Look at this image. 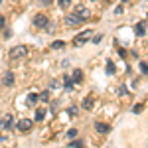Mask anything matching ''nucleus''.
Instances as JSON below:
<instances>
[{
    "instance_id": "nucleus-1",
    "label": "nucleus",
    "mask_w": 148,
    "mask_h": 148,
    "mask_svg": "<svg viewBox=\"0 0 148 148\" xmlns=\"http://www.w3.org/2000/svg\"><path fill=\"white\" fill-rule=\"evenodd\" d=\"M28 56V47L26 46H16L10 49V59L14 61V59H22V57Z\"/></svg>"
},
{
    "instance_id": "nucleus-2",
    "label": "nucleus",
    "mask_w": 148,
    "mask_h": 148,
    "mask_svg": "<svg viewBox=\"0 0 148 148\" xmlns=\"http://www.w3.org/2000/svg\"><path fill=\"white\" fill-rule=\"evenodd\" d=\"M83 22H85V20L79 18L77 14H69L67 18H65V26H69V28H77V26H81Z\"/></svg>"
},
{
    "instance_id": "nucleus-3",
    "label": "nucleus",
    "mask_w": 148,
    "mask_h": 148,
    "mask_svg": "<svg viewBox=\"0 0 148 148\" xmlns=\"http://www.w3.org/2000/svg\"><path fill=\"white\" fill-rule=\"evenodd\" d=\"M73 14H77L79 18H83V20H89V16H91V12H89V8H87L85 4H77Z\"/></svg>"
},
{
    "instance_id": "nucleus-4",
    "label": "nucleus",
    "mask_w": 148,
    "mask_h": 148,
    "mask_svg": "<svg viewBox=\"0 0 148 148\" xmlns=\"http://www.w3.org/2000/svg\"><path fill=\"white\" fill-rule=\"evenodd\" d=\"M18 130L20 132H30L32 130V126H34V121H30V119H22V121H18Z\"/></svg>"
},
{
    "instance_id": "nucleus-5",
    "label": "nucleus",
    "mask_w": 148,
    "mask_h": 148,
    "mask_svg": "<svg viewBox=\"0 0 148 148\" xmlns=\"http://www.w3.org/2000/svg\"><path fill=\"white\" fill-rule=\"evenodd\" d=\"M91 32H89V30H87V32H81L79 36H77V38H75V40H73V44H75V46H83V44H85V42H89V38H91Z\"/></svg>"
},
{
    "instance_id": "nucleus-6",
    "label": "nucleus",
    "mask_w": 148,
    "mask_h": 148,
    "mask_svg": "<svg viewBox=\"0 0 148 148\" xmlns=\"http://www.w3.org/2000/svg\"><path fill=\"white\" fill-rule=\"evenodd\" d=\"M34 26H38V28H46L47 26V16H44V14H36L34 16Z\"/></svg>"
},
{
    "instance_id": "nucleus-7",
    "label": "nucleus",
    "mask_w": 148,
    "mask_h": 148,
    "mask_svg": "<svg viewBox=\"0 0 148 148\" xmlns=\"http://www.w3.org/2000/svg\"><path fill=\"white\" fill-rule=\"evenodd\" d=\"M95 130L99 134H109L111 132V125H107V123H95Z\"/></svg>"
},
{
    "instance_id": "nucleus-8",
    "label": "nucleus",
    "mask_w": 148,
    "mask_h": 148,
    "mask_svg": "<svg viewBox=\"0 0 148 148\" xmlns=\"http://www.w3.org/2000/svg\"><path fill=\"white\" fill-rule=\"evenodd\" d=\"M4 85H6V87H12V85H14V75H12L10 71L4 73Z\"/></svg>"
},
{
    "instance_id": "nucleus-9",
    "label": "nucleus",
    "mask_w": 148,
    "mask_h": 148,
    "mask_svg": "<svg viewBox=\"0 0 148 148\" xmlns=\"http://www.w3.org/2000/svg\"><path fill=\"white\" fill-rule=\"evenodd\" d=\"M71 81H73V83H81V81H83V71H81V69H75Z\"/></svg>"
},
{
    "instance_id": "nucleus-10",
    "label": "nucleus",
    "mask_w": 148,
    "mask_h": 148,
    "mask_svg": "<svg viewBox=\"0 0 148 148\" xmlns=\"http://www.w3.org/2000/svg\"><path fill=\"white\" fill-rule=\"evenodd\" d=\"M38 101H40V95H36V93H30V95H28V105H30V107L38 105Z\"/></svg>"
},
{
    "instance_id": "nucleus-11",
    "label": "nucleus",
    "mask_w": 148,
    "mask_h": 148,
    "mask_svg": "<svg viewBox=\"0 0 148 148\" xmlns=\"http://www.w3.org/2000/svg\"><path fill=\"white\" fill-rule=\"evenodd\" d=\"M12 123H14V119H12V114H6V119H4V123H2V128H6V130H10Z\"/></svg>"
},
{
    "instance_id": "nucleus-12",
    "label": "nucleus",
    "mask_w": 148,
    "mask_h": 148,
    "mask_svg": "<svg viewBox=\"0 0 148 148\" xmlns=\"http://www.w3.org/2000/svg\"><path fill=\"white\" fill-rule=\"evenodd\" d=\"M136 34L138 36H144V34H146V22H138L136 24Z\"/></svg>"
},
{
    "instance_id": "nucleus-13",
    "label": "nucleus",
    "mask_w": 148,
    "mask_h": 148,
    "mask_svg": "<svg viewBox=\"0 0 148 148\" xmlns=\"http://www.w3.org/2000/svg\"><path fill=\"white\" fill-rule=\"evenodd\" d=\"M91 107H93V97H85V99H83V109L89 111Z\"/></svg>"
},
{
    "instance_id": "nucleus-14",
    "label": "nucleus",
    "mask_w": 148,
    "mask_h": 148,
    "mask_svg": "<svg viewBox=\"0 0 148 148\" xmlns=\"http://www.w3.org/2000/svg\"><path fill=\"white\" fill-rule=\"evenodd\" d=\"M46 111H42V109H40V111H38V113H36V121H38V123H42V121H44V119H46Z\"/></svg>"
},
{
    "instance_id": "nucleus-15",
    "label": "nucleus",
    "mask_w": 148,
    "mask_h": 148,
    "mask_svg": "<svg viewBox=\"0 0 148 148\" xmlns=\"http://www.w3.org/2000/svg\"><path fill=\"white\" fill-rule=\"evenodd\" d=\"M63 46H65V44H63L61 40H56V42L51 44V49H63Z\"/></svg>"
},
{
    "instance_id": "nucleus-16",
    "label": "nucleus",
    "mask_w": 148,
    "mask_h": 148,
    "mask_svg": "<svg viewBox=\"0 0 148 148\" xmlns=\"http://www.w3.org/2000/svg\"><path fill=\"white\" fill-rule=\"evenodd\" d=\"M107 73H109V75H113V73H114V63L111 61V59L107 61Z\"/></svg>"
},
{
    "instance_id": "nucleus-17",
    "label": "nucleus",
    "mask_w": 148,
    "mask_h": 148,
    "mask_svg": "<svg viewBox=\"0 0 148 148\" xmlns=\"http://www.w3.org/2000/svg\"><path fill=\"white\" fill-rule=\"evenodd\" d=\"M57 4H59L61 8H67L69 4H71V0H57Z\"/></svg>"
},
{
    "instance_id": "nucleus-18",
    "label": "nucleus",
    "mask_w": 148,
    "mask_h": 148,
    "mask_svg": "<svg viewBox=\"0 0 148 148\" xmlns=\"http://www.w3.org/2000/svg\"><path fill=\"white\" fill-rule=\"evenodd\" d=\"M77 132H79L77 128H71V130H67V136L69 138H75V136H77Z\"/></svg>"
},
{
    "instance_id": "nucleus-19",
    "label": "nucleus",
    "mask_w": 148,
    "mask_h": 148,
    "mask_svg": "<svg viewBox=\"0 0 148 148\" xmlns=\"http://www.w3.org/2000/svg\"><path fill=\"white\" fill-rule=\"evenodd\" d=\"M69 146H73V148H79V146H83V142H81V140H71V142H69Z\"/></svg>"
},
{
    "instance_id": "nucleus-20",
    "label": "nucleus",
    "mask_w": 148,
    "mask_h": 148,
    "mask_svg": "<svg viewBox=\"0 0 148 148\" xmlns=\"http://www.w3.org/2000/svg\"><path fill=\"white\" fill-rule=\"evenodd\" d=\"M140 71H142L144 75H148V63H140Z\"/></svg>"
},
{
    "instance_id": "nucleus-21",
    "label": "nucleus",
    "mask_w": 148,
    "mask_h": 148,
    "mask_svg": "<svg viewBox=\"0 0 148 148\" xmlns=\"http://www.w3.org/2000/svg\"><path fill=\"white\" fill-rule=\"evenodd\" d=\"M67 114L75 116V114H77V107H71V109H67Z\"/></svg>"
},
{
    "instance_id": "nucleus-22",
    "label": "nucleus",
    "mask_w": 148,
    "mask_h": 148,
    "mask_svg": "<svg viewBox=\"0 0 148 148\" xmlns=\"http://www.w3.org/2000/svg\"><path fill=\"white\" fill-rule=\"evenodd\" d=\"M101 40H103V34H95V38H93V42H95V44H99Z\"/></svg>"
},
{
    "instance_id": "nucleus-23",
    "label": "nucleus",
    "mask_w": 148,
    "mask_h": 148,
    "mask_svg": "<svg viewBox=\"0 0 148 148\" xmlns=\"http://www.w3.org/2000/svg\"><path fill=\"white\" fill-rule=\"evenodd\" d=\"M40 101H44V103H47V101H49V99H47V91L40 95Z\"/></svg>"
},
{
    "instance_id": "nucleus-24",
    "label": "nucleus",
    "mask_w": 148,
    "mask_h": 148,
    "mask_svg": "<svg viewBox=\"0 0 148 148\" xmlns=\"http://www.w3.org/2000/svg\"><path fill=\"white\" fill-rule=\"evenodd\" d=\"M71 85H73V83H71V77H67V75H65V87H67V89H71Z\"/></svg>"
},
{
    "instance_id": "nucleus-25",
    "label": "nucleus",
    "mask_w": 148,
    "mask_h": 148,
    "mask_svg": "<svg viewBox=\"0 0 148 148\" xmlns=\"http://www.w3.org/2000/svg\"><path fill=\"white\" fill-rule=\"evenodd\" d=\"M4 26H6V18H4V16H2V14H0V30H2V28H4Z\"/></svg>"
},
{
    "instance_id": "nucleus-26",
    "label": "nucleus",
    "mask_w": 148,
    "mask_h": 148,
    "mask_svg": "<svg viewBox=\"0 0 148 148\" xmlns=\"http://www.w3.org/2000/svg\"><path fill=\"white\" fill-rule=\"evenodd\" d=\"M132 111H134V113H140V111H142V105H134V109H132Z\"/></svg>"
},
{
    "instance_id": "nucleus-27",
    "label": "nucleus",
    "mask_w": 148,
    "mask_h": 148,
    "mask_svg": "<svg viewBox=\"0 0 148 148\" xmlns=\"http://www.w3.org/2000/svg\"><path fill=\"white\" fill-rule=\"evenodd\" d=\"M51 2H53V0H44V4H51Z\"/></svg>"
},
{
    "instance_id": "nucleus-28",
    "label": "nucleus",
    "mask_w": 148,
    "mask_h": 148,
    "mask_svg": "<svg viewBox=\"0 0 148 148\" xmlns=\"http://www.w3.org/2000/svg\"><path fill=\"white\" fill-rule=\"evenodd\" d=\"M0 128H2V123H0Z\"/></svg>"
},
{
    "instance_id": "nucleus-29",
    "label": "nucleus",
    "mask_w": 148,
    "mask_h": 148,
    "mask_svg": "<svg viewBox=\"0 0 148 148\" xmlns=\"http://www.w3.org/2000/svg\"><path fill=\"white\" fill-rule=\"evenodd\" d=\"M123 2H126V0H123Z\"/></svg>"
},
{
    "instance_id": "nucleus-30",
    "label": "nucleus",
    "mask_w": 148,
    "mask_h": 148,
    "mask_svg": "<svg viewBox=\"0 0 148 148\" xmlns=\"http://www.w3.org/2000/svg\"><path fill=\"white\" fill-rule=\"evenodd\" d=\"M42 2H44V0H42Z\"/></svg>"
}]
</instances>
